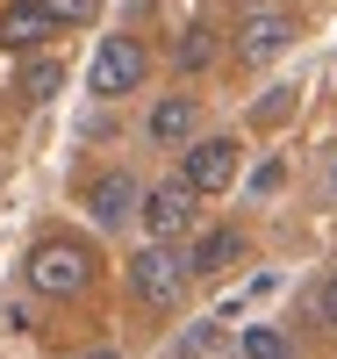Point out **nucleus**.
Returning <instances> with one entry per match:
<instances>
[{
  "label": "nucleus",
  "instance_id": "nucleus-1",
  "mask_svg": "<svg viewBox=\"0 0 337 359\" xmlns=\"http://www.w3.org/2000/svg\"><path fill=\"white\" fill-rule=\"evenodd\" d=\"M22 280H29V294H43V302H79V294L101 280V259H94V245H86V237L50 230V237H36V245H29Z\"/></svg>",
  "mask_w": 337,
  "mask_h": 359
},
{
  "label": "nucleus",
  "instance_id": "nucleus-2",
  "mask_svg": "<svg viewBox=\"0 0 337 359\" xmlns=\"http://www.w3.org/2000/svg\"><path fill=\"white\" fill-rule=\"evenodd\" d=\"M122 273H130V287H137L144 309H179V302H187L194 266H187V252H179V245H144V252L122 259Z\"/></svg>",
  "mask_w": 337,
  "mask_h": 359
},
{
  "label": "nucleus",
  "instance_id": "nucleus-3",
  "mask_svg": "<svg viewBox=\"0 0 337 359\" xmlns=\"http://www.w3.org/2000/svg\"><path fill=\"white\" fill-rule=\"evenodd\" d=\"M144 72H151L144 36H101L94 65H86V94H94V101H122V94L144 86Z\"/></svg>",
  "mask_w": 337,
  "mask_h": 359
},
{
  "label": "nucleus",
  "instance_id": "nucleus-4",
  "mask_svg": "<svg viewBox=\"0 0 337 359\" xmlns=\"http://www.w3.org/2000/svg\"><path fill=\"white\" fill-rule=\"evenodd\" d=\"M194 216H201V194H194L179 172H172V180H151L144 201H137V223H144L151 245H172L179 230H194Z\"/></svg>",
  "mask_w": 337,
  "mask_h": 359
},
{
  "label": "nucleus",
  "instance_id": "nucleus-5",
  "mask_svg": "<svg viewBox=\"0 0 337 359\" xmlns=\"http://www.w3.org/2000/svg\"><path fill=\"white\" fill-rule=\"evenodd\" d=\"M179 180H187L194 194H223L237 180V137H194L187 151H179Z\"/></svg>",
  "mask_w": 337,
  "mask_h": 359
},
{
  "label": "nucleus",
  "instance_id": "nucleus-6",
  "mask_svg": "<svg viewBox=\"0 0 337 359\" xmlns=\"http://www.w3.org/2000/svg\"><path fill=\"white\" fill-rule=\"evenodd\" d=\"M294 43V15H280V8H244L237 15V57L244 65H273Z\"/></svg>",
  "mask_w": 337,
  "mask_h": 359
},
{
  "label": "nucleus",
  "instance_id": "nucleus-7",
  "mask_svg": "<svg viewBox=\"0 0 337 359\" xmlns=\"http://www.w3.org/2000/svg\"><path fill=\"white\" fill-rule=\"evenodd\" d=\"M137 201H144V187L122 165H108V172H94L86 180V216H94L101 230H122V223H137Z\"/></svg>",
  "mask_w": 337,
  "mask_h": 359
},
{
  "label": "nucleus",
  "instance_id": "nucleus-8",
  "mask_svg": "<svg viewBox=\"0 0 337 359\" xmlns=\"http://www.w3.org/2000/svg\"><path fill=\"white\" fill-rule=\"evenodd\" d=\"M194 130H201L194 94H165L158 108H151V123H144V137L158 144V151H187V144H194Z\"/></svg>",
  "mask_w": 337,
  "mask_h": 359
},
{
  "label": "nucleus",
  "instance_id": "nucleus-9",
  "mask_svg": "<svg viewBox=\"0 0 337 359\" xmlns=\"http://www.w3.org/2000/svg\"><path fill=\"white\" fill-rule=\"evenodd\" d=\"M50 36H65V29H57L36 0H8V8H0V43L8 50H43Z\"/></svg>",
  "mask_w": 337,
  "mask_h": 359
},
{
  "label": "nucleus",
  "instance_id": "nucleus-10",
  "mask_svg": "<svg viewBox=\"0 0 337 359\" xmlns=\"http://www.w3.org/2000/svg\"><path fill=\"white\" fill-rule=\"evenodd\" d=\"M237 259H244V230H237V223H216V230H208L201 245L187 252V266H194L201 280H216V273H230Z\"/></svg>",
  "mask_w": 337,
  "mask_h": 359
},
{
  "label": "nucleus",
  "instance_id": "nucleus-11",
  "mask_svg": "<svg viewBox=\"0 0 337 359\" xmlns=\"http://www.w3.org/2000/svg\"><path fill=\"white\" fill-rule=\"evenodd\" d=\"M237 352H244V359H294V345H287V331H280V323H244Z\"/></svg>",
  "mask_w": 337,
  "mask_h": 359
},
{
  "label": "nucleus",
  "instance_id": "nucleus-12",
  "mask_svg": "<svg viewBox=\"0 0 337 359\" xmlns=\"http://www.w3.org/2000/svg\"><path fill=\"white\" fill-rule=\"evenodd\" d=\"M172 65H179V72H201V65H216V29H208V22H194L187 36L172 43Z\"/></svg>",
  "mask_w": 337,
  "mask_h": 359
},
{
  "label": "nucleus",
  "instance_id": "nucleus-13",
  "mask_svg": "<svg viewBox=\"0 0 337 359\" xmlns=\"http://www.w3.org/2000/svg\"><path fill=\"white\" fill-rule=\"evenodd\" d=\"M57 86H65V65H57V57H29L22 65V101H50Z\"/></svg>",
  "mask_w": 337,
  "mask_h": 359
},
{
  "label": "nucleus",
  "instance_id": "nucleus-14",
  "mask_svg": "<svg viewBox=\"0 0 337 359\" xmlns=\"http://www.w3.org/2000/svg\"><path fill=\"white\" fill-rule=\"evenodd\" d=\"M36 8H43L57 29H86V22L101 15V0H36Z\"/></svg>",
  "mask_w": 337,
  "mask_h": 359
},
{
  "label": "nucleus",
  "instance_id": "nucleus-15",
  "mask_svg": "<svg viewBox=\"0 0 337 359\" xmlns=\"http://www.w3.org/2000/svg\"><path fill=\"white\" fill-rule=\"evenodd\" d=\"M216 352H223V323H187L179 359H216Z\"/></svg>",
  "mask_w": 337,
  "mask_h": 359
},
{
  "label": "nucleus",
  "instance_id": "nucleus-16",
  "mask_svg": "<svg viewBox=\"0 0 337 359\" xmlns=\"http://www.w3.org/2000/svg\"><path fill=\"white\" fill-rule=\"evenodd\" d=\"M287 108H294V94H287V86H273V101H259V123H287Z\"/></svg>",
  "mask_w": 337,
  "mask_h": 359
},
{
  "label": "nucleus",
  "instance_id": "nucleus-17",
  "mask_svg": "<svg viewBox=\"0 0 337 359\" xmlns=\"http://www.w3.org/2000/svg\"><path fill=\"white\" fill-rule=\"evenodd\" d=\"M280 180H287V165H280V158H266V165L252 172V187H259V194H273V187H280Z\"/></svg>",
  "mask_w": 337,
  "mask_h": 359
},
{
  "label": "nucleus",
  "instance_id": "nucleus-18",
  "mask_svg": "<svg viewBox=\"0 0 337 359\" xmlns=\"http://www.w3.org/2000/svg\"><path fill=\"white\" fill-rule=\"evenodd\" d=\"M316 309H323V323H330V331H337V273L316 287Z\"/></svg>",
  "mask_w": 337,
  "mask_h": 359
},
{
  "label": "nucleus",
  "instance_id": "nucleus-19",
  "mask_svg": "<svg viewBox=\"0 0 337 359\" xmlns=\"http://www.w3.org/2000/svg\"><path fill=\"white\" fill-rule=\"evenodd\" d=\"M72 359H122V352H108V345H94V352H72Z\"/></svg>",
  "mask_w": 337,
  "mask_h": 359
},
{
  "label": "nucleus",
  "instance_id": "nucleus-20",
  "mask_svg": "<svg viewBox=\"0 0 337 359\" xmlns=\"http://www.w3.org/2000/svg\"><path fill=\"white\" fill-rule=\"evenodd\" d=\"M330 194H337V165H330Z\"/></svg>",
  "mask_w": 337,
  "mask_h": 359
}]
</instances>
